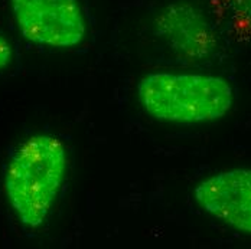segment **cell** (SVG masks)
I'll return each mask as SVG.
<instances>
[{
  "label": "cell",
  "instance_id": "6",
  "mask_svg": "<svg viewBox=\"0 0 251 249\" xmlns=\"http://www.w3.org/2000/svg\"><path fill=\"white\" fill-rule=\"evenodd\" d=\"M12 61V48L9 42L0 35V69L6 68Z\"/></svg>",
  "mask_w": 251,
  "mask_h": 249
},
{
  "label": "cell",
  "instance_id": "3",
  "mask_svg": "<svg viewBox=\"0 0 251 249\" xmlns=\"http://www.w3.org/2000/svg\"><path fill=\"white\" fill-rule=\"evenodd\" d=\"M21 33L27 41L52 48H73L87 33L76 0H12Z\"/></svg>",
  "mask_w": 251,
  "mask_h": 249
},
{
  "label": "cell",
  "instance_id": "5",
  "mask_svg": "<svg viewBox=\"0 0 251 249\" xmlns=\"http://www.w3.org/2000/svg\"><path fill=\"white\" fill-rule=\"evenodd\" d=\"M218 16L240 36H251V0H217Z\"/></svg>",
  "mask_w": 251,
  "mask_h": 249
},
{
  "label": "cell",
  "instance_id": "4",
  "mask_svg": "<svg viewBox=\"0 0 251 249\" xmlns=\"http://www.w3.org/2000/svg\"><path fill=\"white\" fill-rule=\"evenodd\" d=\"M194 196L212 218L238 232L251 233V169L209 176L195 187Z\"/></svg>",
  "mask_w": 251,
  "mask_h": 249
},
{
  "label": "cell",
  "instance_id": "1",
  "mask_svg": "<svg viewBox=\"0 0 251 249\" xmlns=\"http://www.w3.org/2000/svg\"><path fill=\"white\" fill-rule=\"evenodd\" d=\"M67 169V149L58 137L33 136L15 151L6 170L4 190L25 226L35 229L47 221Z\"/></svg>",
  "mask_w": 251,
  "mask_h": 249
},
{
  "label": "cell",
  "instance_id": "2",
  "mask_svg": "<svg viewBox=\"0 0 251 249\" xmlns=\"http://www.w3.org/2000/svg\"><path fill=\"white\" fill-rule=\"evenodd\" d=\"M145 111L168 123H206L223 118L234 104L232 87L214 75L154 72L137 84Z\"/></svg>",
  "mask_w": 251,
  "mask_h": 249
}]
</instances>
